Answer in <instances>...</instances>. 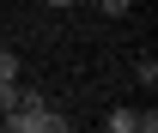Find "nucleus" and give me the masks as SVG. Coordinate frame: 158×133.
Instances as JSON below:
<instances>
[{
  "label": "nucleus",
  "mask_w": 158,
  "mask_h": 133,
  "mask_svg": "<svg viewBox=\"0 0 158 133\" xmlns=\"http://www.w3.org/2000/svg\"><path fill=\"white\" fill-rule=\"evenodd\" d=\"M6 127H12V133H55V127H61V115L49 109L43 97H31V91H24L19 103L6 109Z\"/></svg>",
  "instance_id": "nucleus-1"
},
{
  "label": "nucleus",
  "mask_w": 158,
  "mask_h": 133,
  "mask_svg": "<svg viewBox=\"0 0 158 133\" xmlns=\"http://www.w3.org/2000/svg\"><path fill=\"white\" fill-rule=\"evenodd\" d=\"M158 115H140V109H116L110 115V133H152Z\"/></svg>",
  "instance_id": "nucleus-2"
},
{
  "label": "nucleus",
  "mask_w": 158,
  "mask_h": 133,
  "mask_svg": "<svg viewBox=\"0 0 158 133\" xmlns=\"http://www.w3.org/2000/svg\"><path fill=\"white\" fill-rule=\"evenodd\" d=\"M19 97H24V91H19V79H0V115L12 109V103H19Z\"/></svg>",
  "instance_id": "nucleus-3"
},
{
  "label": "nucleus",
  "mask_w": 158,
  "mask_h": 133,
  "mask_svg": "<svg viewBox=\"0 0 158 133\" xmlns=\"http://www.w3.org/2000/svg\"><path fill=\"white\" fill-rule=\"evenodd\" d=\"M0 79H19V55L12 49H0Z\"/></svg>",
  "instance_id": "nucleus-4"
},
{
  "label": "nucleus",
  "mask_w": 158,
  "mask_h": 133,
  "mask_svg": "<svg viewBox=\"0 0 158 133\" xmlns=\"http://www.w3.org/2000/svg\"><path fill=\"white\" fill-rule=\"evenodd\" d=\"M98 6H103V18H122V12H128L134 0H98Z\"/></svg>",
  "instance_id": "nucleus-5"
},
{
  "label": "nucleus",
  "mask_w": 158,
  "mask_h": 133,
  "mask_svg": "<svg viewBox=\"0 0 158 133\" xmlns=\"http://www.w3.org/2000/svg\"><path fill=\"white\" fill-rule=\"evenodd\" d=\"M43 6H73V0H43Z\"/></svg>",
  "instance_id": "nucleus-6"
}]
</instances>
